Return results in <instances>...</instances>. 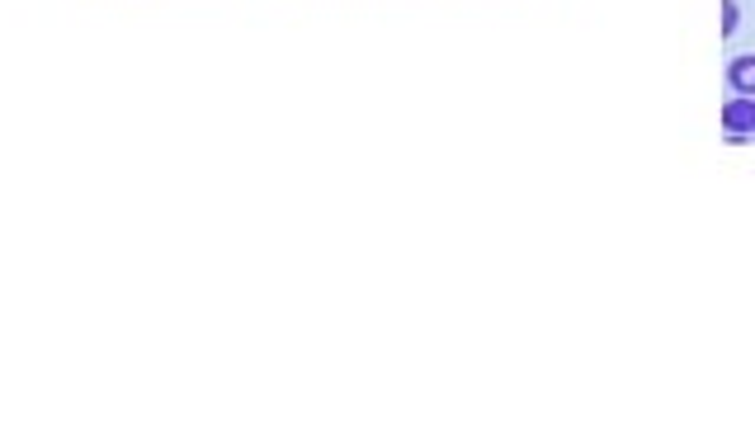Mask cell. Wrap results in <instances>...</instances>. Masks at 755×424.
<instances>
[{
    "label": "cell",
    "mask_w": 755,
    "mask_h": 424,
    "mask_svg": "<svg viewBox=\"0 0 755 424\" xmlns=\"http://www.w3.org/2000/svg\"><path fill=\"white\" fill-rule=\"evenodd\" d=\"M718 124L727 128L732 147H742L746 137H755V99H751V95H732L727 105L718 109Z\"/></svg>",
    "instance_id": "6da1fadb"
},
{
    "label": "cell",
    "mask_w": 755,
    "mask_h": 424,
    "mask_svg": "<svg viewBox=\"0 0 755 424\" xmlns=\"http://www.w3.org/2000/svg\"><path fill=\"white\" fill-rule=\"evenodd\" d=\"M723 80H727V90H732V95H751V99H755V52L732 57Z\"/></svg>",
    "instance_id": "7a4b0ae2"
},
{
    "label": "cell",
    "mask_w": 755,
    "mask_h": 424,
    "mask_svg": "<svg viewBox=\"0 0 755 424\" xmlns=\"http://www.w3.org/2000/svg\"><path fill=\"white\" fill-rule=\"evenodd\" d=\"M742 29V6L737 0H723V38H737Z\"/></svg>",
    "instance_id": "3957f363"
}]
</instances>
